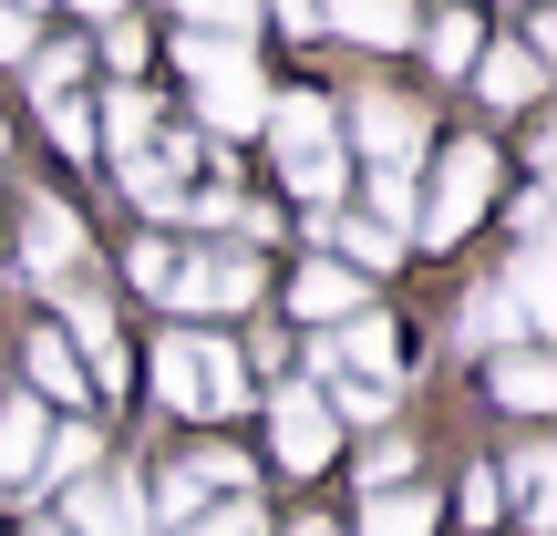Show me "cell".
I'll return each mask as SVG.
<instances>
[{
    "instance_id": "4fadbf2b",
    "label": "cell",
    "mask_w": 557,
    "mask_h": 536,
    "mask_svg": "<svg viewBox=\"0 0 557 536\" xmlns=\"http://www.w3.org/2000/svg\"><path fill=\"white\" fill-rule=\"evenodd\" d=\"M289 310L299 320H361V278L351 269H299L289 278Z\"/></svg>"
},
{
    "instance_id": "3957f363",
    "label": "cell",
    "mask_w": 557,
    "mask_h": 536,
    "mask_svg": "<svg viewBox=\"0 0 557 536\" xmlns=\"http://www.w3.org/2000/svg\"><path fill=\"white\" fill-rule=\"evenodd\" d=\"M485 197H496V145H455V155L434 165V197L413 207V238L423 248H455L465 227L485 217Z\"/></svg>"
},
{
    "instance_id": "603a6c76",
    "label": "cell",
    "mask_w": 557,
    "mask_h": 536,
    "mask_svg": "<svg viewBox=\"0 0 557 536\" xmlns=\"http://www.w3.org/2000/svg\"><path fill=\"white\" fill-rule=\"evenodd\" d=\"M32 382H41V392H62V402H83V361L62 351V331H41V340H32Z\"/></svg>"
},
{
    "instance_id": "52a82bcc",
    "label": "cell",
    "mask_w": 557,
    "mask_h": 536,
    "mask_svg": "<svg viewBox=\"0 0 557 536\" xmlns=\"http://www.w3.org/2000/svg\"><path fill=\"white\" fill-rule=\"evenodd\" d=\"M269 423H278V464H299V475H320V464H331V444H341V423L320 413V392H299V382L278 392Z\"/></svg>"
},
{
    "instance_id": "e0dca14e",
    "label": "cell",
    "mask_w": 557,
    "mask_h": 536,
    "mask_svg": "<svg viewBox=\"0 0 557 536\" xmlns=\"http://www.w3.org/2000/svg\"><path fill=\"white\" fill-rule=\"evenodd\" d=\"M475 94L485 103H537V52H475Z\"/></svg>"
},
{
    "instance_id": "d4e9b609",
    "label": "cell",
    "mask_w": 557,
    "mask_h": 536,
    "mask_svg": "<svg viewBox=\"0 0 557 536\" xmlns=\"http://www.w3.org/2000/svg\"><path fill=\"white\" fill-rule=\"evenodd\" d=\"M41 124H52V145H62V155H94V114H83L73 94H52V103H41Z\"/></svg>"
},
{
    "instance_id": "6da1fadb",
    "label": "cell",
    "mask_w": 557,
    "mask_h": 536,
    "mask_svg": "<svg viewBox=\"0 0 557 536\" xmlns=\"http://www.w3.org/2000/svg\"><path fill=\"white\" fill-rule=\"evenodd\" d=\"M186 73H197V114L218 124V135H248V124H269V83L259 62H248V41H186Z\"/></svg>"
},
{
    "instance_id": "8fae6325",
    "label": "cell",
    "mask_w": 557,
    "mask_h": 536,
    "mask_svg": "<svg viewBox=\"0 0 557 536\" xmlns=\"http://www.w3.org/2000/svg\"><path fill=\"white\" fill-rule=\"evenodd\" d=\"M496 402L506 413H547L557 402V361L547 351H496Z\"/></svg>"
},
{
    "instance_id": "7402d4cb",
    "label": "cell",
    "mask_w": 557,
    "mask_h": 536,
    "mask_svg": "<svg viewBox=\"0 0 557 536\" xmlns=\"http://www.w3.org/2000/svg\"><path fill=\"white\" fill-rule=\"evenodd\" d=\"M94 454H103V444L94 434H83V423H62V434H41V485H83V475H94Z\"/></svg>"
},
{
    "instance_id": "d6a6232c",
    "label": "cell",
    "mask_w": 557,
    "mask_h": 536,
    "mask_svg": "<svg viewBox=\"0 0 557 536\" xmlns=\"http://www.w3.org/2000/svg\"><path fill=\"white\" fill-rule=\"evenodd\" d=\"M361 475H372V496H393V485L413 475V444H403V434H393V444H372V464H361Z\"/></svg>"
},
{
    "instance_id": "e575fe53",
    "label": "cell",
    "mask_w": 557,
    "mask_h": 536,
    "mask_svg": "<svg viewBox=\"0 0 557 536\" xmlns=\"http://www.w3.org/2000/svg\"><path fill=\"white\" fill-rule=\"evenodd\" d=\"M103 62H114V73H145V32H135V21H114V32H103Z\"/></svg>"
},
{
    "instance_id": "44dd1931",
    "label": "cell",
    "mask_w": 557,
    "mask_h": 536,
    "mask_svg": "<svg viewBox=\"0 0 557 536\" xmlns=\"http://www.w3.org/2000/svg\"><path fill=\"white\" fill-rule=\"evenodd\" d=\"M41 434H52V423H41L32 402H11V413H0V485H32V454H41Z\"/></svg>"
},
{
    "instance_id": "5bb4252c",
    "label": "cell",
    "mask_w": 557,
    "mask_h": 536,
    "mask_svg": "<svg viewBox=\"0 0 557 536\" xmlns=\"http://www.w3.org/2000/svg\"><path fill=\"white\" fill-rule=\"evenodd\" d=\"M320 21L351 41H403L413 32V0H320Z\"/></svg>"
},
{
    "instance_id": "4316f807",
    "label": "cell",
    "mask_w": 557,
    "mask_h": 536,
    "mask_svg": "<svg viewBox=\"0 0 557 536\" xmlns=\"http://www.w3.org/2000/svg\"><path fill=\"white\" fill-rule=\"evenodd\" d=\"M156 506H165V526H197V506H207V475H197V464H176V475L156 485Z\"/></svg>"
},
{
    "instance_id": "7a4b0ae2",
    "label": "cell",
    "mask_w": 557,
    "mask_h": 536,
    "mask_svg": "<svg viewBox=\"0 0 557 536\" xmlns=\"http://www.w3.org/2000/svg\"><path fill=\"white\" fill-rule=\"evenodd\" d=\"M269 124H278V165L310 207L341 197V135H331V103L320 94H269Z\"/></svg>"
},
{
    "instance_id": "7c38bea8",
    "label": "cell",
    "mask_w": 557,
    "mask_h": 536,
    "mask_svg": "<svg viewBox=\"0 0 557 536\" xmlns=\"http://www.w3.org/2000/svg\"><path fill=\"white\" fill-rule=\"evenodd\" d=\"M506 299H517V310H527V331H557V259H547V248H517V269H506Z\"/></svg>"
},
{
    "instance_id": "1f68e13d",
    "label": "cell",
    "mask_w": 557,
    "mask_h": 536,
    "mask_svg": "<svg viewBox=\"0 0 557 536\" xmlns=\"http://www.w3.org/2000/svg\"><path fill=\"white\" fill-rule=\"evenodd\" d=\"M186 536H269V526H259V506H248V496H227L218 516H197Z\"/></svg>"
},
{
    "instance_id": "ac0fdd59",
    "label": "cell",
    "mask_w": 557,
    "mask_h": 536,
    "mask_svg": "<svg viewBox=\"0 0 557 536\" xmlns=\"http://www.w3.org/2000/svg\"><path fill=\"white\" fill-rule=\"evenodd\" d=\"M465 340H506V351H527V340H537V331H527V310L506 299V278H496V289H475V310H465Z\"/></svg>"
},
{
    "instance_id": "9a60e30c",
    "label": "cell",
    "mask_w": 557,
    "mask_h": 536,
    "mask_svg": "<svg viewBox=\"0 0 557 536\" xmlns=\"http://www.w3.org/2000/svg\"><path fill=\"white\" fill-rule=\"evenodd\" d=\"M156 392H165V413H207V392H197V331L156 340Z\"/></svg>"
},
{
    "instance_id": "836d02e7",
    "label": "cell",
    "mask_w": 557,
    "mask_h": 536,
    "mask_svg": "<svg viewBox=\"0 0 557 536\" xmlns=\"http://www.w3.org/2000/svg\"><path fill=\"white\" fill-rule=\"evenodd\" d=\"M0 62H32V11L21 0H0Z\"/></svg>"
},
{
    "instance_id": "f35d334b",
    "label": "cell",
    "mask_w": 557,
    "mask_h": 536,
    "mask_svg": "<svg viewBox=\"0 0 557 536\" xmlns=\"http://www.w3.org/2000/svg\"><path fill=\"white\" fill-rule=\"evenodd\" d=\"M32 536H62V526H32Z\"/></svg>"
},
{
    "instance_id": "30bf717a",
    "label": "cell",
    "mask_w": 557,
    "mask_h": 536,
    "mask_svg": "<svg viewBox=\"0 0 557 536\" xmlns=\"http://www.w3.org/2000/svg\"><path fill=\"white\" fill-rule=\"evenodd\" d=\"M62 320H73V340H83V382L124 392V340H114V320H103L94 299H62Z\"/></svg>"
},
{
    "instance_id": "d6986e66",
    "label": "cell",
    "mask_w": 557,
    "mask_h": 536,
    "mask_svg": "<svg viewBox=\"0 0 557 536\" xmlns=\"http://www.w3.org/2000/svg\"><path fill=\"white\" fill-rule=\"evenodd\" d=\"M361 536H434V496H413V485L372 496V506H361Z\"/></svg>"
},
{
    "instance_id": "83f0119b",
    "label": "cell",
    "mask_w": 557,
    "mask_h": 536,
    "mask_svg": "<svg viewBox=\"0 0 557 536\" xmlns=\"http://www.w3.org/2000/svg\"><path fill=\"white\" fill-rule=\"evenodd\" d=\"M124 278H135L145 299H165V289H176V248H165V238H145L135 259H124Z\"/></svg>"
},
{
    "instance_id": "f1b7e54d",
    "label": "cell",
    "mask_w": 557,
    "mask_h": 536,
    "mask_svg": "<svg viewBox=\"0 0 557 536\" xmlns=\"http://www.w3.org/2000/svg\"><path fill=\"white\" fill-rule=\"evenodd\" d=\"M176 11H186V21H207V41H218V32H227V41H248V11H259V0H176Z\"/></svg>"
},
{
    "instance_id": "2e32d148",
    "label": "cell",
    "mask_w": 557,
    "mask_h": 536,
    "mask_svg": "<svg viewBox=\"0 0 557 536\" xmlns=\"http://www.w3.org/2000/svg\"><path fill=\"white\" fill-rule=\"evenodd\" d=\"M197 392H207V413H238L248 402V361L227 340H207V331H197Z\"/></svg>"
},
{
    "instance_id": "cb8c5ba5",
    "label": "cell",
    "mask_w": 557,
    "mask_h": 536,
    "mask_svg": "<svg viewBox=\"0 0 557 536\" xmlns=\"http://www.w3.org/2000/svg\"><path fill=\"white\" fill-rule=\"evenodd\" d=\"M320 413H331V423H341V413H351V423H382V413H393V382H341Z\"/></svg>"
},
{
    "instance_id": "ba28073f",
    "label": "cell",
    "mask_w": 557,
    "mask_h": 536,
    "mask_svg": "<svg viewBox=\"0 0 557 536\" xmlns=\"http://www.w3.org/2000/svg\"><path fill=\"white\" fill-rule=\"evenodd\" d=\"M62 516H83V536H145V526H156V516H145V485H124V475H83Z\"/></svg>"
},
{
    "instance_id": "9c48e42d",
    "label": "cell",
    "mask_w": 557,
    "mask_h": 536,
    "mask_svg": "<svg viewBox=\"0 0 557 536\" xmlns=\"http://www.w3.org/2000/svg\"><path fill=\"white\" fill-rule=\"evenodd\" d=\"M73 259H83V217L73 207H32V227H21V278H52L62 289Z\"/></svg>"
},
{
    "instance_id": "277c9868",
    "label": "cell",
    "mask_w": 557,
    "mask_h": 536,
    "mask_svg": "<svg viewBox=\"0 0 557 536\" xmlns=\"http://www.w3.org/2000/svg\"><path fill=\"white\" fill-rule=\"evenodd\" d=\"M351 145L372 155V176H413V165H423V103L361 94V103H351Z\"/></svg>"
},
{
    "instance_id": "f546056e",
    "label": "cell",
    "mask_w": 557,
    "mask_h": 536,
    "mask_svg": "<svg viewBox=\"0 0 557 536\" xmlns=\"http://www.w3.org/2000/svg\"><path fill=\"white\" fill-rule=\"evenodd\" d=\"M434 62H444V73L475 62V11H444V21H434Z\"/></svg>"
},
{
    "instance_id": "d590c367",
    "label": "cell",
    "mask_w": 557,
    "mask_h": 536,
    "mask_svg": "<svg viewBox=\"0 0 557 536\" xmlns=\"http://www.w3.org/2000/svg\"><path fill=\"white\" fill-rule=\"evenodd\" d=\"M278 21H289V32H320V0H269Z\"/></svg>"
},
{
    "instance_id": "484cf974",
    "label": "cell",
    "mask_w": 557,
    "mask_h": 536,
    "mask_svg": "<svg viewBox=\"0 0 557 536\" xmlns=\"http://www.w3.org/2000/svg\"><path fill=\"white\" fill-rule=\"evenodd\" d=\"M341 248H351L361 269H393L403 259V238H393V227H372V217H341Z\"/></svg>"
},
{
    "instance_id": "8d00e7d4",
    "label": "cell",
    "mask_w": 557,
    "mask_h": 536,
    "mask_svg": "<svg viewBox=\"0 0 557 536\" xmlns=\"http://www.w3.org/2000/svg\"><path fill=\"white\" fill-rule=\"evenodd\" d=\"M73 11H94V21H114V11H124V0H73Z\"/></svg>"
},
{
    "instance_id": "5b68a950",
    "label": "cell",
    "mask_w": 557,
    "mask_h": 536,
    "mask_svg": "<svg viewBox=\"0 0 557 536\" xmlns=\"http://www.w3.org/2000/svg\"><path fill=\"white\" fill-rule=\"evenodd\" d=\"M176 310H248L259 299V269L238 259V248H207V259H176Z\"/></svg>"
},
{
    "instance_id": "4dcf8cb0",
    "label": "cell",
    "mask_w": 557,
    "mask_h": 536,
    "mask_svg": "<svg viewBox=\"0 0 557 536\" xmlns=\"http://www.w3.org/2000/svg\"><path fill=\"white\" fill-rule=\"evenodd\" d=\"M73 73H83V41H62V52H32V94H41V103L73 94Z\"/></svg>"
},
{
    "instance_id": "8992f818",
    "label": "cell",
    "mask_w": 557,
    "mask_h": 536,
    "mask_svg": "<svg viewBox=\"0 0 557 536\" xmlns=\"http://www.w3.org/2000/svg\"><path fill=\"white\" fill-rule=\"evenodd\" d=\"M393 351H403V331L393 320H341V340H320L310 351V372H351V382H393Z\"/></svg>"
},
{
    "instance_id": "74e56055",
    "label": "cell",
    "mask_w": 557,
    "mask_h": 536,
    "mask_svg": "<svg viewBox=\"0 0 557 536\" xmlns=\"http://www.w3.org/2000/svg\"><path fill=\"white\" fill-rule=\"evenodd\" d=\"M289 536H331V526H320V516H299V526H289Z\"/></svg>"
},
{
    "instance_id": "ffe728a7",
    "label": "cell",
    "mask_w": 557,
    "mask_h": 536,
    "mask_svg": "<svg viewBox=\"0 0 557 536\" xmlns=\"http://www.w3.org/2000/svg\"><path fill=\"white\" fill-rule=\"evenodd\" d=\"M145 135H156V103H145V94H135V83H124V94H103V145H114V155H124V165H135V155H145Z\"/></svg>"
}]
</instances>
